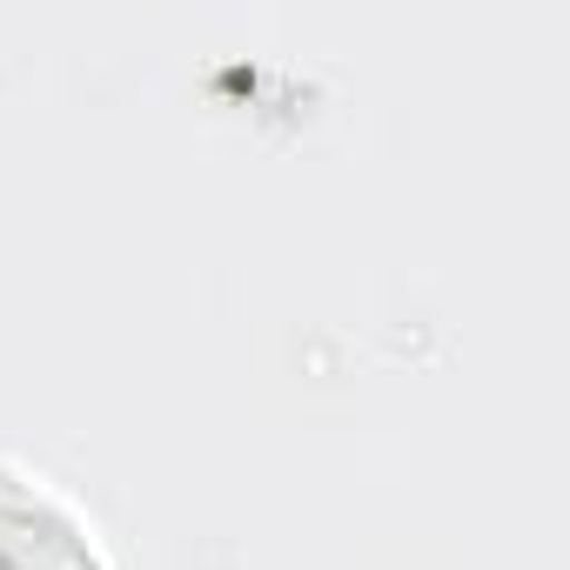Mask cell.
Masks as SVG:
<instances>
[{"mask_svg":"<svg viewBox=\"0 0 570 570\" xmlns=\"http://www.w3.org/2000/svg\"><path fill=\"white\" fill-rule=\"evenodd\" d=\"M0 570H108L88 517L8 456H0Z\"/></svg>","mask_w":570,"mask_h":570,"instance_id":"1","label":"cell"}]
</instances>
